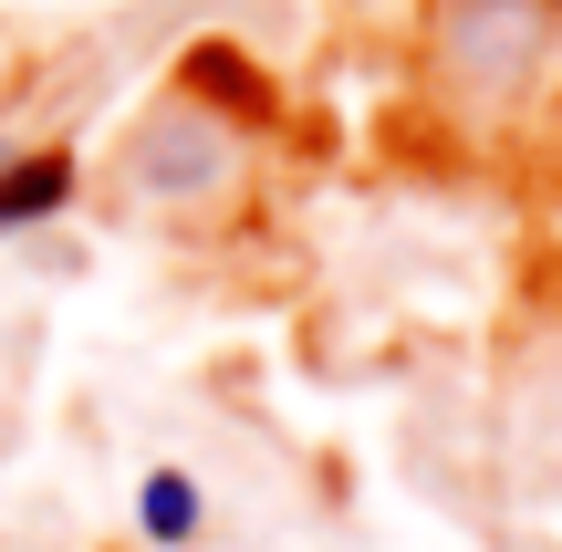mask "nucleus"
I'll return each instance as SVG.
<instances>
[{
  "instance_id": "nucleus-1",
  "label": "nucleus",
  "mask_w": 562,
  "mask_h": 552,
  "mask_svg": "<svg viewBox=\"0 0 562 552\" xmlns=\"http://www.w3.org/2000/svg\"><path fill=\"white\" fill-rule=\"evenodd\" d=\"M63 188H74V167H63V157H0V229H11V219H42Z\"/></svg>"
},
{
  "instance_id": "nucleus-2",
  "label": "nucleus",
  "mask_w": 562,
  "mask_h": 552,
  "mask_svg": "<svg viewBox=\"0 0 562 552\" xmlns=\"http://www.w3.org/2000/svg\"><path fill=\"white\" fill-rule=\"evenodd\" d=\"M146 532H157V542L199 532V491H188V480H146Z\"/></svg>"
}]
</instances>
